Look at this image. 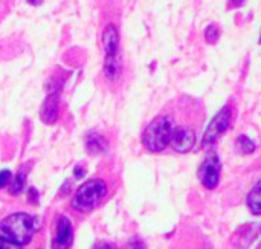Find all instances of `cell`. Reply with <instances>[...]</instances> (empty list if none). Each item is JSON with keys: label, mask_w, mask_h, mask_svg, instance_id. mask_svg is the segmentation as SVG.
Segmentation results:
<instances>
[{"label": "cell", "mask_w": 261, "mask_h": 249, "mask_svg": "<svg viewBox=\"0 0 261 249\" xmlns=\"http://www.w3.org/2000/svg\"><path fill=\"white\" fill-rule=\"evenodd\" d=\"M38 230L37 219L32 214L18 211L0 220V239L18 248L29 245Z\"/></svg>", "instance_id": "cell-1"}, {"label": "cell", "mask_w": 261, "mask_h": 249, "mask_svg": "<svg viewBox=\"0 0 261 249\" xmlns=\"http://www.w3.org/2000/svg\"><path fill=\"white\" fill-rule=\"evenodd\" d=\"M107 194H109L107 182L101 178H93L78 187V190L72 197L70 205L75 211L81 214H90L106 201Z\"/></svg>", "instance_id": "cell-2"}, {"label": "cell", "mask_w": 261, "mask_h": 249, "mask_svg": "<svg viewBox=\"0 0 261 249\" xmlns=\"http://www.w3.org/2000/svg\"><path fill=\"white\" fill-rule=\"evenodd\" d=\"M176 121L171 115H159L156 116L142 133V145L150 153L164 152L171 141V135L174 130Z\"/></svg>", "instance_id": "cell-3"}, {"label": "cell", "mask_w": 261, "mask_h": 249, "mask_svg": "<svg viewBox=\"0 0 261 249\" xmlns=\"http://www.w3.org/2000/svg\"><path fill=\"white\" fill-rule=\"evenodd\" d=\"M104 46V75L109 83L119 80L122 72L121 54H119V32L115 24H107L102 34Z\"/></svg>", "instance_id": "cell-4"}, {"label": "cell", "mask_w": 261, "mask_h": 249, "mask_svg": "<svg viewBox=\"0 0 261 249\" xmlns=\"http://www.w3.org/2000/svg\"><path fill=\"white\" fill-rule=\"evenodd\" d=\"M232 122V106L228 104L225 107H222L217 115L211 119V122L208 124L203 136H202V147L208 148L211 145H214L222 136L223 133L229 129Z\"/></svg>", "instance_id": "cell-5"}, {"label": "cell", "mask_w": 261, "mask_h": 249, "mask_svg": "<svg viewBox=\"0 0 261 249\" xmlns=\"http://www.w3.org/2000/svg\"><path fill=\"white\" fill-rule=\"evenodd\" d=\"M220 171H222V162L217 153L211 152L205 156V159L202 161L197 176L200 184L206 188V190H216L219 182H220Z\"/></svg>", "instance_id": "cell-6"}, {"label": "cell", "mask_w": 261, "mask_h": 249, "mask_svg": "<svg viewBox=\"0 0 261 249\" xmlns=\"http://www.w3.org/2000/svg\"><path fill=\"white\" fill-rule=\"evenodd\" d=\"M197 144V132L190 124H177L174 126L170 145L176 153H188Z\"/></svg>", "instance_id": "cell-7"}, {"label": "cell", "mask_w": 261, "mask_h": 249, "mask_svg": "<svg viewBox=\"0 0 261 249\" xmlns=\"http://www.w3.org/2000/svg\"><path fill=\"white\" fill-rule=\"evenodd\" d=\"M73 227L69 217L60 214L54 223V231H52V249H70L73 245Z\"/></svg>", "instance_id": "cell-8"}, {"label": "cell", "mask_w": 261, "mask_h": 249, "mask_svg": "<svg viewBox=\"0 0 261 249\" xmlns=\"http://www.w3.org/2000/svg\"><path fill=\"white\" fill-rule=\"evenodd\" d=\"M60 93H61V84H49V93L41 106L40 118L44 124H54L58 119L60 115Z\"/></svg>", "instance_id": "cell-9"}, {"label": "cell", "mask_w": 261, "mask_h": 249, "mask_svg": "<svg viewBox=\"0 0 261 249\" xmlns=\"http://www.w3.org/2000/svg\"><path fill=\"white\" fill-rule=\"evenodd\" d=\"M261 234V223H248L243 225L232 236L231 242L236 249H248L249 245Z\"/></svg>", "instance_id": "cell-10"}, {"label": "cell", "mask_w": 261, "mask_h": 249, "mask_svg": "<svg viewBox=\"0 0 261 249\" xmlns=\"http://www.w3.org/2000/svg\"><path fill=\"white\" fill-rule=\"evenodd\" d=\"M86 148L90 155H102L109 148L107 139L98 132H89L86 136Z\"/></svg>", "instance_id": "cell-11"}, {"label": "cell", "mask_w": 261, "mask_h": 249, "mask_svg": "<svg viewBox=\"0 0 261 249\" xmlns=\"http://www.w3.org/2000/svg\"><path fill=\"white\" fill-rule=\"evenodd\" d=\"M246 204H248L249 211L254 216H261V179L249 191V194L246 197Z\"/></svg>", "instance_id": "cell-12"}, {"label": "cell", "mask_w": 261, "mask_h": 249, "mask_svg": "<svg viewBox=\"0 0 261 249\" xmlns=\"http://www.w3.org/2000/svg\"><path fill=\"white\" fill-rule=\"evenodd\" d=\"M28 170H24V167H20V170L15 173V176H12L11 179V184H9V194L11 196H17L23 191L24 188V184H26V176H28Z\"/></svg>", "instance_id": "cell-13"}, {"label": "cell", "mask_w": 261, "mask_h": 249, "mask_svg": "<svg viewBox=\"0 0 261 249\" xmlns=\"http://www.w3.org/2000/svg\"><path fill=\"white\" fill-rule=\"evenodd\" d=\"M237 148L242 155H251L255 152V144L251 138H248L246 135H240L237 138Z\"/></svg>", "instance_id": "cell-14"}, {"label": "cell", "mask_w": 261, "mask_h": 249, "mask_svg": "<svg viewBox=\"0 0 261 249\" xmlns=\"http://www.w3.org/2000/svg\"><path fill=\"white\" fill-rule=\"evenodd\" d=\"M220 37V29L217 24H210L206 29H205V40L210 43V44H214Z\"/></svg>", "instance_id": "cell-15"}, {"label": "cell", "mask_w": 261, "mask_h": 249, "mask_svg": "<svg viewBox=\"0 0 261 249\" xmlns=\"http://www.w3.org/2000/svg\"><path fill=\"white\" fill-rule=\"evenodd\" d=\"M11 179H12L11 171H9V170H2V171H0V190L5 188V187H9Z\"/></svg>", "instance_id": "cell-16"}, {"label": "cell", "mask_w": 261, "mask_h": 249, "mask_svg": "<svg viewBox=\"0 0 261 249\" xmlns=\"http://www.w3.org/2000/svg\"><path fill=\"white\" fill-rule=\"evenodd\" d=\"M92 249H118L115 243H109V242H96Z\"/></svg>", "instance_id": "cell-17"}, {"label": "cell", "mask_w": 261, "mask_h": 249, "mask_svg": "<svg viewBox=\"0 0 261 249\" xmlns=\"http://www.w3.org/2000/svg\"><path fill=\"white\" fill-rule=\"evenodd\" d=\"M130 249H147L145 243L141 239H132L130 242Z\"/></svg>", "instance_id": "cell-18"}, {"label": "cell", "mask_w": 261, "mask_h": 249, "mask_svg": "<svg viewBox=\"0 0 261 249\" xmlns=\"http://www.w3.org/2000/svg\"><path fill=\"white\" fill-rule=\"evenodd\" d=\"M86 175V170L81 167V165H78V167H75V170H73V176L76 178V179H83V176Z\"/></svg>", "instance_id": "cell-19"}, {"label": "cell", "mask_w": 261, "mask_h": 249, "mask_svg": "<svg viewBox=\"0 0 261 249\" xmlns=\"http://www.w3.org/2000/svg\"><path fill=\"white\" fill-rule=\"evenodd\" d=\"M0 249H23V248H18V246H15V245H12V243H9V242H6V240H2V239H0Z\"/></svg>", "instance_id": "cell-20"}, {"label": "cell", "mask_w": 261, "mask_h": 249, "mask_svg": "<svg viewBox=\"0 0 261 249\" xmlns=\"http://www.w3.org/2000/svg\"><path fill=\"white\" fill-rule=\"evenodd\" d=\"M245 0H229V8H240Z\"/></svg>", "instance_id": "cell-21"}, {"label": "cell", "mask_w": 261, "mask_h": 249, "mask_svg": "<svg viewBox=\"0 0 261 249\" xmlns=\"http://www.w3.org/2000/svg\"><path fill=\"white\" fill-rule=\"evenodd\" d=\"M257 249H261V243H260V245H258V246H257Z\"/></svg>", "instance_id": "cell-22"}, {"label": "cell", "mask_w": 261, "mask_h": 249, "mask_svg": "<svg viewBox=\"0 0 261 249\" xmlns=\"http://www.w3.org/2000/svg\"><path fill=\"white\" fill-rule=\"evenodd\" d=\"M260 43H261V37H260Z\"/></svg>", "instance_id": "cell-23"}]
</instances>
